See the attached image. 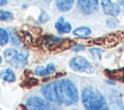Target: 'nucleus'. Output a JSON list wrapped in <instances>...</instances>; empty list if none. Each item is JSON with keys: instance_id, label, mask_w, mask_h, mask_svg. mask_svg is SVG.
Masks as SVG:
<instances>
[{"instance_id": "3", "label": "nucleus", "mask_w": 124, "mask_h": 110, "mask_svg": "<svg viewBox=\"0 0 124 110\" xmlns=\"http://www.w3.org/2000/svg\"><path fill=\"white\" fill-rule=\"evenodd\" d=\"M4 56L6 61L15 68H23L27 64L28 54L19 52L14 48H9L4 51Z\"/></svg>"}, {"instance_id": "2", "label": "nucleus", "mask_w": 124, "mask_h": 110, "mask_svg": "<svg viewBox=\"0 0 124 110\" xmlns=\"http://www.w3.org/2000/svg\"><path fill=\"white\" fill-rule=\"evenodd\" d=\"M81 100L85 110H109L105 96L93 87H85L81 92Z\"/></svg>"}, {"instance_id": "12", "label": "nucleus", "mask_w": 124, "mask_h": 110, "mask_svg": "<svg viewBox=\"0 0 124 110\" xmlns=\"http://www.w3.org/2000/svg\"><path fill=\"white\" fill-rule=\"evenodd\" d=\"M56 30L59 32V33H69L72 29V25L70 24V22H67V21H64V18L63 17H61L54 24Z\"/></svg>"}, {"instance_id": "7", "label": "nucleus", "mask_w": 124, "mask_h": 110, "mask_svg": "<svg viewBox=\"0 0 124 110\" xmlns=\"http://www.w3.org/2000/svg\"><path fill=\"white\" fill-rule=\"evenodd\" d=\"M120 33H112V34H108L107 36H104L102 38H99L98 40H95V42L99 45H103L105 47H108V48H110V47H114L116 46L120 41H121V38H120Z\"/></svg>"}, {"instance_id": "4", "label": "nucleus", "mask_w": 124, "mask_h": 110, "mask_svg": "<svg viewBox=\"0 0 124 110\" xmlns=\"http://www.w3.org/2000/svg\"><path fill=\"white\" fill-rule=\"evenodd\" d=\"M69 66L72 70L76 72H82V73H87V74H93L94 73V67L91 65V63L81 55H76L74 56L70 62Z\"/></svg>"}, {"instance_id": "13", "label": "nucleus", "mask_w": 124, "mask_h": 110, "mask_svg": "<svg viewBox=\"0 0 124 110\" xmlns=\"http://www.w3.org/2000/svg\"><path fill=\"white\" fill-rule=\"evenodd\" d=\"M75 0H56L55 5L58 11L60 12H68L74 6Z\"/></svg>"}, {"instance_id": "15", "label": "nucleus", "mask_w": 124, "mask_h": 110, "mask_svg": "<svg viewBox=\"0 0 124 110\" xmlns=\"http://www.w3.org/2000/svg\"><path fill=\"white\" fill-rule=\"evenodd\" d=\"M73 34L78 38H85L91 34V29L87 26H79L74 29Z\"/></svg>"}, {"instance_id": "20", "label": "nucleus", "mask_w": 124, "mask_h": 110, "mask_svg": "<svg viewBox=\"0 0 124 110\" xmlns=\"http://www.w3.org/2000/svg\"><path fill=\"white\" fill-rule=\"evenodd\" d=\"M25 84H28V86L29 87H32V86H35V85H37L38 84V80L37 79H35V78H29L26 82H25Z\"/></svg>"}, {"instance_id": "17", "label": "nucleus", "mask_w": 124, "mask_h": 110, "mask_svg": "<svg viewBox=\"0 0 124 110\" xmlns=\"http://www.w3.org/2000/svg\"><path fill=\"white\" fill-rule=\"evenodd\" d=\"M14 18V16L11 12L6 10H0V20L1 21H9Z\"/></svg>"}, {"instance_id": "18", "label": "nucleus", "mask_w": 124, "mask_h": 110, "mask_svg": "<svg viewBox=\"0 0 124 110\" xmlns=\"http://www.w3.org/2000/svg\"><path fill=\"white\" fill-rule=\"evenodd\" d=\"M89 52L91 53V55H92V56H93L94 58H97V59L101 60V58H102V53H103V51H102L101 49L93 48V49H90Z\"/></svg>"}, {"instance_id": "1", "label": "nucleus", "mask_w": 124, "mask_h": 110, "mask_svg": "<svg viewBox=\"0 0 124 110\" xmlns=\"http://www.w3.org/2000/svg\"><path fill=\"white\" fill-rule=\"evenodd\" d=\"M41 92L46 99L59 105L69 106L78 100V89L68 79H60L46 84L41 88Z\"/></svg>"}, {"instance_id": "24", "label": "nucleus", "mask_w": 124, "mask_h": 110, "mask_svg": "<svg viewBox=\"0 0 124 110\" xmlns=\"http://www.w3.org/2000/svg\"><path fill=\"white\" fill-rule=\"evenodd\" d=\"M2 63V57H1V55H0V64Z\"/></svg>"}, {"instance_id": "5", "label": "nucleus", "mask_w": 124, "mask_h": 110, "mask_svg": "<svg viewBox=\"0 0 124 110\" xmlns=\"http://www.w3.org/2000/svg\"><path fill=\"white\" fill-rule=\"evenodd\" d=\"M26 105L30 110H55L47 99L38 96H31L26 100Z\"/></svg>"}, {"instance_id": "14", "label": "nucleus", "mask_w": 124, "mask_h": 110, "mask_svg": "<svg viewBox=\"0 0 124 110\" xmlns=\"http://www.w3.org/2000/svg\"><path fill=\"white\" fill-rule=\"evenodd\" d=\"M0 78L6 82L13 83L16 81V75L11 68H5L0 71Z\"/></svg>"}, {"instance_id": "25", "label": "nucleus", "mask_w": 124, "mask_h": 110, "mask_svg": "<svg viewBox=\"0 0 124 110\" xmlns=\"http://www.w3.org/2000/svg\"><path fill=\"white\" fill-rule=\"evenodd\" d=\"M71 110H78V109H71Z\"/></svg>"}, {"instance_id": "22", "label": "nucleus", "mask_w": 124, "mask_h": 110, "mask_svg": "<svg viewBox=\"0 0 124 110\" xmlns=\"http://www.w3.org/2000/svg\"><path fill=\"white\" fill-rule=\"evenodd\" d=\"M7 0H0V6H4V5H6L7 4Z\"/></svg>"}, {"instance_id": "23", "label": "nucleus", "mask_w": 124, "mask_h": 110, "mask_svg": "<svg viewBox=\"0 0 124 110\" xmlns=\"http://www.w3.org/2000/svg\"><path fill=\"white\" fill-rule=\"evenodd\" d=\"M119 5L124 7V0H119Z\"/></svg>"}, {"instance_id": "16", "label": "nucleus", "mask_w": 124, "mask_h": 110, "mask_svg": "<svg viewBox=\"0 0 124 110\" xmlns=\"http://www.w3.org/2000/svg\"><path fill=\"white\" fill-rule=\"evenodd\" d=\"M9 40H10V36H9L8 31L6 29L0 27V46L3 47L5 45H7Z\"/></svg>"}, {"instance_id": "8", "label": "nucleus", "mask_w": 124, "mask_h": 110, "mask_svg": "<svg viewBox=\"0 0 124 110\" xmlns=\"http://www.w3.org/2000/svg\"><path fill=\"white\" fill-rule=\"evenodd\" d=\"M101 5L103 8V11L106 15L116 17L120 14V7L116 3L111 2L110 0H101Z\"/></svg>"}, {"instance_id": "9", "label": "nucleus", "mask_w": 124, "mask_h": 110, "mask_svg": "<svg viewBox=\"0 0 124 110\" xmlns=\"http://www.w3.org/2000/svg\"><path fill=\"white\" fill-rule=\"evenodd\" d=\"M109 103L112 110H124L123 103L116 92V91H112L109 94Z\"/></svg>"}, {"instance_id": "10", "label": "nucleus", "mask_w": 124, "mask_h": 110, "mask_svg": "<svg viewBox=\"0 0 124 110\" xmlns=\"http://www.w3.org/2000/svg\"><path fill=\"white\" fill-rule=\"evenodd\" d=\"M105 73L107 74V76L108 78L124 83V67L119 68V69H114V70H108V69H107L105 71Z\"/></svg>"}, {"instance_id": "11", "label": "nucleus", "mask_w": 124, "mask_h": 110, "mask_svg": "<svg viewBox=\"0 0 124 110\" xmlns=\"http://www.w3.org/2000/svg\"><path fill=\"white\" fill-rule=\"evenodd\" d=\"M55 71V66L53 63H48L46 66H38L35 69V74L37 76H47Z\"/></svg>"}, {"instance_id": "19", "label": "nucleus", "mask_w": 124, "mask_h": 110, "mask_svg": "<svg viewBox=\"0 0 124 110\" xmlns=\"http://www.w3.org/2000/svg\"><path fill=\"white\" fill-rule=\"evenodd\" d=\"M117 24H118V21H117V19H115V18H108V19H107V25H108V27H110V28L116 27Z\"/></svg>"}, {"instance_id": "6", "label": "nucleus", "mask_w": 124, "mask_h": 110, "mask_svg": "<svg viewBox=\"0 0 124 110\" xmlns=\"http://www.w3.org/2000/svg\"><path fill=\"white\" fill-rule=\"evenodd\" d=\"M77 4L82 14L90 15L98 10L99 0H78Z\"/></svg>"}, {"instance_id": "21", "label": "nucleus", "mask_w": 124, "mask_h": 110, "mask_svg": "<svg viewBox=\"0 0 124 110\" xmlns=\"http://www.w3.org/2000/svg\"><path fill=\"white\" fill-rule=\"evenodd\" d=\"M83 49H84V48H83V47H80V46H77V47L73 48L74 51H79V50H83Z\"/></svg>"}]
</instances>
